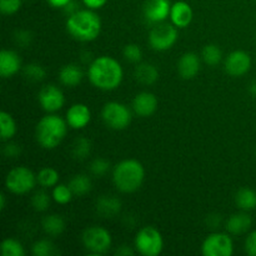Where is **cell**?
<instances>
[{"label": "cell", "instance_id": "1", "mask_svg": "<svg viewBox=\"0 0 256 256\" xmlns=\"http://www.w3.org/2000/svg\"><path fill=\"white\" fill-rule=\"evenodd\" d=\"M88 78L90 82L98 89L112 92L120 86L124 78V72L118 60L102 55L90 62L89 69H88Z\"/></svg>", "mask_w": 256, "mask_h": 256}, {"label": "cell", "instance_id": "2", "mask_svg": "<svg viewBox=\"0 0 256 256\" xmlns=\"http://www.w3.org/2000/svg\"><path fill=\"white\" fill-rule=\"evenodd\" d=\"M66 30L75 40L92 42L102 32V19L92 9L76 10L68 18Z\"/></svg>", "mask_w": 256, "mask_h": 256}, {"label": "cell", "instance_id": "3", "mask_svg": "<svg viewBox=\"0 0 256 256\" xmlns=\"http://www.w3.org/2000/svg\"><path fill=\"white\" fill-rule=\"evenodd\" d=\"M145 179L144 166L140 162L126 159L120 162L112 172V182L119 192L130 194L140 189Z\"/></svg>", "mask_w": 256, "mask_h": 256}, {"label": "cell", "instance_id": "4", "mask_svg": "<svg viewBox=\"0 0 256 256\" xmlns=\"http://www.w3.org/2000/svg\"><path fill=\"white\" fill-rule=\"evenodd\" d=\"M68 122L59 115L49 114L42 116L36 124L35 135L39 145L44 149H55L62 144L68 132Z\"/></svg>", "mask_w": 256, "mask_h": 256}, {"label": "cell", "instance_id": "5", "mask_svg": "<svg viewBox=\"0 0 256 256\" xmlns=\"http://www.w3.org/2000/svg\"><path fill=\"white\" fill-rule=\"evenodd\" d=\"M36 175L26 166H16L8 172L5 178V186L12 194H26L36 185Z\"/></svg>", "mask_w": 256, "mask_h": 256}, {"label": "cell", "instance_id": "6", "mask_svg": "<svg viewBox=\"0 0 256 256\" xmlns=\"http://www.w3.org/2000/svg\"><path fill=\"white\" fill-rule=\"evenodd\" d=\"M164 240L159 230L154 226H145L135 238V249L144 256H158L162 252Z\"/></svg>", "mask_w": 256, "mask_h": 256}, {"label": "cell", "instance_id": "7", "mask_svg": "<svg viewBox=\"0 0 256 256\" xmlns=\"http://www.w3.org/2000/svg\"><path fill=\"white\" fill-rule=\"evenodd\" d=\"M102 122L114 130H124L132 122V112L125 104L119 102H110L102 110Z\"/></svg>", "mask_w": 256, "mask_h": 256}, {"label": "cell", "instance_id": "8", "mask_svg": "<svg viewBox=\"0 0 256 256\" xmlns=\"http://www.w3.org/2000/svg\"><path fill=\"white\" fill-rule=\"evenodd\" d=\"M82 244L85 249L94 255L108 252L112 244L110 232L102 226H90L82 232Z\"/></svg>", "mask_w": 256, "mask_h": 256}, {"label": "cell", "instance_id": "9", "mask_svg": "<svg viewBox=\"0 0 256 256\" xmlns=\"http://www.w3.org/2000/svg\"><path fill=\"white\" fill-rule=\"evenodd\" d=\"M178 40V29L174 24L159 22L149 32V44L156 52H165L174 46Z\"/></svg>", "mask_w": 256, "mask_h": 256}, {"label": "cell", "instance_id": "10", "mask_svg": "<svg viewBox=\"0 0 256 256\" xmlns=\"http://www.w3.org/2000/svg\"><path fill=\"white\" fill-rule=\"evenodd\" d=\"M202 252L205 256H232L234 252V242L228 234L214 232L204 240Z\"/></svg>", "mask_w": 256, "mask_h": 256}, {"label": "cell", "instance_id": "11", "mask_svg": "<svg viewBox=\"0 0 256 256\" xmlns=\"http://www.w3.org/2000/svg\"><path fill=\"white\" fill-rule=\"evenodd\" d=\"M252 68V56L244 50H235L225 59V70L230 76L239 78L246 74Z\"/></svg>", "mask_w": 256, "mask_h": 256}, {"label": "cell", "instance_id": "12", "mask_svg": "<svg viewBox=\"0 0 256 256\" xmlns=\"http://www.w3.org/2000/svg\"><path fill=\"white\" fill-rule=\"evenodd\" d=\"M64 94L56 85H45L39 92V104L45 112H58L64 106Z\"/></svg>", "mask_w": 256, "mask_h": 256}, {"label": "cell", "instance_id": "13", "mask_svg": "<svg viewBox=\"0 0 256 256\" xmlns=\"http://www.w3.org/2000/svg\"><path fill=\"white\" fill-rule=\"evenodd\" d=\"M170 0H146L144 4V16L148 22L159 24L170 16Z\"/></svg>", "mask_w": 256, "mask_h": 256}, {"label": "cell", "instance_id": "14", "mask_svg": "<svg viewBox=\"0 0 256 256\" xmlns=\"http://www.w3.org/2000/svg\"><path fill=\"white\" fill-rule=\"evenodd\" d=\"M92 120V112L85 104L72 105L66 112V122L72 129H84Z\"/></svg>", "mask_w": 256, "mask_h": 256}, {"label": "cell", "instance_id": "15", "mask_svg": "<svg viewBox=\"0 0 256 256\" xmlns=\"http://www.w3.org/2000/svg\"><path fill=\"white\" fill-rule=\"evenodd\" d=\"M158 109V99L152 92H139L132 100V112L142 118L152 116Z\"/></svg>", "mask_w": 256, "mask_h": 256}, {"label": "cell", "instance_id": "16", "mask_svg": "<svg viewBox=\"0 0 256 256\" xmlns=\"http://www.w3.org/2000/svg\"><path fill=\"white\" fill-rule=\"evenodd\" d=\"M202 62H200L199 55L195 52H185L178 62V72L179 75L185 80L194 79L200 72Z\"/></svg>", "mask_w": 256, "mask_h": 256}, {"label": "cell", "instance_id": "17", "mask_svg": "<svg viewBox=\"0 0 256 256\" xmlns=\"http://www.w3.org/2000/svg\"><path fill=\"white\" fill-rule=\"evenodd\" d=\"M22 68V59L14 50L4 49L0 52V75L4 79L16 74Z\"/></svg>", "mask_w": 256, "mask_h": 256}, {"label": "cell", "instance_id": "18", "mask_svg": "<svg viewBox=\"0 0 256 256\" xmlns=\"http://www.w3.org/2000/svg\"><path fill=\"white\" fill-rule=\"evenodd\" d=\"M192 9L186 2H176L172 5L170 19L176 28L184 29L192 22Z\"/></svg>", "mask_w": 256, "mask_h": 256}, {"label": "cell", "instance_id": "19", "mask_svg": "<svg viewBox=\"0 0 256 256\" xmlns=\"http://www.w3.org/2000/svg\"><path fill=\"white\" fill-rule=\"evenodd\" d=\"M252 225V219L246 212H238L232 215L226 222V230L232 235H242L249 232Z\"/></svg>", "mask_w": 256, "mask_h": 256}, {"label": "cell", "instance_id": "20", "mask_svg": "<svg viewBox=\"0 0 256 256\" xmlns=\"http://www.w3.org/2000/svg\"><path fill=\"white\" fill-rule=\"evenodd\" d=\"M122 210V202L112 195H102L96 202V212L102 218H112Z\"/></svg>", "mask_w": 256, "mask_h": 256}, {"label": "cell", "instance_id": "21", "mask_svg": "<svg viewBox=\"0 0 256 256\" xmlns=\"http://www.w3.org/2000/svg\"><path fill=\"white\" fill-rule=\"evenodd\" d=\"M82 76H84V72L82 68L76 64L64 65L59 72V80L65 86H76L82 82Z\"/></svg>", "mask_w": 256, "mask_h": 256}, {"label": "cell", "instance_id": "22", "mask_svg": "<svg viewBox=\"0 0 256 256\" xmlns=\"http://www.w3.org/2000/svg\"><path fill=\"white\" fill-rule=\"evenodd\" d=\"M135 79L138 82L142 85H152L159 78V72H158L156 66L150 62H140L136 68H135Z\"/></svg>", "mask_w": 256, "mask_h": 256}, {"label": "cell", "instance_id": "23", "mask_svg": "<svg viewBox=\"0 0 256 256\" xmlns=\"http://www.w3.org/2000/svg\"><path fill=\"white\" fill-rule=\"evenodd\" d=\"M235 202L238 208L244 212H252L256 209V192L250 188H242L235 195Z\"/></svg>", "mask_w": 256, "mask_h": 256}, {"label": "cell", "instance_id": "24", "mask_svg": "<svg viewBox=\"0 0 256 256\" xmlns=\"http://www.w3.org/2000/svg\"><path fill=\"white\" fill-rule=\"evenodd\" d=\"M42 230L50 236H58L65 230V222L60 215H48L42 222Z\"/></svg>", "mask_w": 256, "mask_h": 256}, {"label": "cell", "instance_id": "25", "mask_svg": "<svg viewBox=\"0 0 256 256\" xmlns=\"http://www.w3.org/2000/svg\"><path fill=\"white\" fill-rule=\"evenodd\" d=\"M69 188L72 189V194L76 196H82L92 190V180L88 175L78 174L69 182Z\"/></svg>", "mask_w": 256, "mask_h": 256}, {"label": "cell", "instance_id": "26", "mask_svg": "<svg viewBox=\"0 0 256 256\" xmlns=\"http://www.w3.org/2000/svg\"><path fill=\"white\" fill-rule=\"evenodd\" d=\"M0 132H2V140L6 142L10 140L16 132V124L12 115L6 112H0Z\"/></svg>", "mask_w": 256, "mask_h": 256}, {"label": "cell", "instance_id": "27", "mask_svg": "<svg viewBox=\"0 0 256 256\" xmlns=\"http://www.w3.org/2000/svg\"><path fill=\"white\" fill-rule=\"evenodd\" d=\"M38 184L44 189L48 188H54L59 182V172L52 168H44L40 170L36 175Z\"/></svg>", "mask_w": 256, "mask_h": 256}, {"label": "cell", "instance_id": "28", "mask_svg": "<svg viewBox=\"0 0 256 256\" xmlns=\"http://www.w3.org/2000/svg\"><path fill=\"white\" fill-rule=\"evenodd\" d=\"M92 152V142L86 138H78L72 148V154L74 159L84 160L89 156Z\"/></svg>", "mask_w": 256, "mask_h": 256}, {"label": "cell", "instance_id": "29", "mask_svg": "<svg viewBox=\"0 0 256 256\" xmlns=\"http://www.w3.org/2000/svg\"><path fill=\"white\" fill-rule=\"evenodd\" d=\"M202 60L206 62L209 66H216L222 59V52L220 48L215 44H209L202 49Z\"/></svg>", "mask_w": 256, "mask_h": 256}, {"label": "cell", "instance_id": "30", "mask_svg": "<svg viewBox=\"0 0 256 256\" xmlns=\"http://www.w3.org/2000/svg\"><path fill=\"white\" fill-rule=\"evenodd\" d=\"M72 189L69 188V185H65V184H58L55 185L54 189H52V196L54 199L55 202L58 204H62L65 205L68 202H72Z\"/></svg>", "mask_w": 256, "mask_h": 256}, {"label": "cell", "instance_id": "31", "mask_svg": "<svg viewBox=\"0 0 256 256\" xmlns=\"http://www.w3.org/2000/svg\"><path fill=\"white\" fill-rule=\"evenodd\" d=\"M2 256H24L25 250L22 242L15 239H5L2 242Z\"/></svg>", "mask_w": 256, "mask_h": 256}, {"label": "cell", "instance_id": "32", "mask_svg": "<svg viewBox=\"0 0 256 256\" xmlns=\"http://www.w3.org/2000/svg\"><path fill=\"white\" fill-rule=\"evenodd\" d=\"M24 72L25 79H28L29 82H38L44 80L45 75H46V72H45L44 68L39 64H29L24 68L22 70Z\"/></svg>", "mask_w": 256, "mask_h": 256}, {"label": "cell", "instance_id": "33", "mask_svg": "<svg viewBox=\"0 0 256 256\" xmlns=\"http://www.w3.org/2000/svg\"><path fill=\"white\" fill-rule=\"evenodd\" d=\"M50 202V195L48 194L45 190H38L32 198V205L36 212H45V210L49 209Z\"/></svg>", "mask_w": 256, "mask_h": 256}, {"label": "cell", "instance_id": "34", "mask_svg": "<svg viewBox=\"0 0 256 256\" xmlns=\"http://www.w3.org/2000/svg\"><path fill=\"white\" fill-rule=\"evenodd\" d=\"M32 250V254L35 256H52L56 254V250H55L54 244H52L50 240H46V239L38 240L36 242H34Z\"/></svg>", "mask_w": 256, "mask_h": 256}, {"label": "cell", "instance_id": "35", "mask_svg": "<svg viewBox=\"0 0 256 256\" xmlns=\"http://www.w3.org/2000/svg\"><path fill=\"white\" fill-rule=\"evenodd\" d=\"M124 58L129 62H140L142 59V52L139 45L128 44L124 48Z\"/></svg>", "mask_w": 256, "mask_h": 256}, {"label": "cell", "instance_id": "36", "mask_svg": "<svg viewBox=\"0 0 256 256\" xmlns=\"http://www.w3.org/2000/svg\"><path fill=\"white\" fill-rule=\"evenodd\" d=\"M110 169V162L108 160L102 159V158H98V159L92 160L90 164V172L95 176H102L106 174Z\"/></svg>", "mask_w": 256, "mask_h": 256}, {"label": "cell", "instance_id": "37", "mask_svg": "<svg viewBox=\"0 0 256 256\" xmlns=\"http://www.w3.org/2000/svg\"><path fill=\"white\" fill-rule=\"evenodd\" d=\"M22 6V0H0V10L4 15H12Z\"/></svg>", "mask_w": 256, "mask_h": 256}, {"label": "cell", "instance_id": "38", "mask_svg": "<svg viewBox=\"0 0 256 256\" xmlns=\"http://www.w3.org/2000/svg\"><path fill=\"white\" fill-rule=\"evenodd\" d=\"M245 252L248 255L256 256V230L248 235L245 240Z\"/></svg>", "mask_w": 256, "mask_h": 256}, {"label": "cell", "instance_id": "39", "mask_svg": "<svg viewBox=\"0 0 256 256\" xmlns=\"http://www.w3.org/2000/svg\"><path fill=\"white\" fill-rule=\"evenodd\" d=\"M2 152H4L6 158H16L22 152V149L15 142H8L4 146V149H2Z\"/></svg>", "mask_w": 256, "mask_h": 256}, {"label": "cell", "instance_id": "40", "mask_svg": "<svg viewBox=\"0 0 256 256\" xmlns=\"http://www.w3.org/2000/svg\"><path fill=\"white\" fill-rule=\"evenodd\" d=\"M15 42L22 46H26L32 42V34L29 32H25V30H19V32H15Z\"/></svg>", "mask_w": 256, "mask_h": 256}, {"label": "cell", "instance_id": "41", "mask_svg": "<svg viewBox=\"0 0 256 256\" xmlns=\"http://www.w3.org/2000/svg\"><path fill=\"white\" fill-rule=\"evenodd\" d=\"M106 2L108 0H82L85 6H86L88 9H92V10L100 9V8H102L105 4H106Z\"/></svg>", "mask_w": 256, "mask_h": 256}, {"label": "cell", "instance_id": "42", "mask_svg": "<svg viewBox=\"0 0 256 256\" xmlns=\"http://www.w3.org/2000/svg\"><path fill=\"white\" fill-rule=\"evenodd\" d=\"M48 4L52 5V8H65L72 0H46Z\"/></svg>", "mask_w": 256, "mask_h": 256}, {"label": "cell", "instance_id": "43", "mask_svg": "<svg viewBox=\"0 0 256 256\" xmlns=\"http://www.w3.org/2000/svg\"><path fill=\"white\" fill-rule=\"evenodd\" d=\"M116 255H120V256H126V255H134V250L130 249L128 245H122V246H120L119 249L116 250Z\"/></svg>", "mask_w": 256, "mask_h": 256}, {"label": "cell", "instance_id": "44", "mask_svg": "<svg viewBox=\"0 0 256 256\" xmlns=\"http://www.w3.org/2000/svg\"><path fill=\"white\" fill-rule=\"evenodd\" d=\"M5 206H6V200H5V195H0V209L4 210Z\"/></svg>", "mask_w": 256, "mask_h": 256}, {"label": "cell", "instance_id": "45", "mask_svg": "<svg viewBox=\"0 0 256 256\" xmlns=\"http://www.w3.org/2000/svg\"><path fill=\"white\" fill-rule=\"evenodd\" d=\"M249 92H252V94L254 95V96H256V80H254V82H252V84H250Z\"/></svg>", "mask_w": 256, "mask_h": 256}]
</instances>
